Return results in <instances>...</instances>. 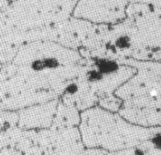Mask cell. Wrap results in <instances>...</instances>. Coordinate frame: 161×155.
Segmentation results:
<instances>
[{"label": "cell", "instance_id": "obj_1", "mask_svg": "<svg viewBox=\"0 0 161 155\" xmlns=\"http://www.w3.org/2000/svg\"><path fill=\"white\" fill-rule=\"evenodd\" d=\"M93 66L104 76V78L114 76L120 70L119 64L109 58H96L93 61Z\"/></svg>", "mask_w": 161, "mask_h": 155}, {"label": "cell", "instance_id": "obj_2", "mask_svg": "<svg viewBox=\"0 0 161 155\" xmlns=\"http://www.w3.org/2000/svg\"><path fill=\"white\" fill-rule=\"evenodd\" d=\"M132 38L128 34H121L114 40V47L120 50L128 49L132 47Z\"/></svg>", "mask_w": 161, "mask_h": 155}, {"label": "cell", "instance_id": "obj_3", "mask_svg": "<svg viewBox=\"0 0 161 155\" xmlns=\"http://www.w3.org/2000/svg\"><path fill=\"white\" fill-rule=\"evenodd\" d=\"M45 70H55L60 67V60L55 56H43L41 57Z\"/></svg>", "mask_w": 161, "mask_h": 155}, {"label": "cell", "instance_id": "obj_4", "mask_svg": "<svg viewBox=\"0 0 161 155\" xmlns=\"http://www.w3.org/2000/svg\"><path fill=\"white\" fill-rule=\"evenodd\" d=\"M104 79V76L95 68L91 69L85 73V80L89 84H99Z\"/></svg>", "mask_w": 161, "mask_h": 155}, {"label": "cell", "instance_id": "obj_5", "mask_svg": "<svg viewBox=\"0 0 161 155\" xmlns=\"http://www.w3.org/2000/svg\"><path fill=\"white\" fill-rule=\"evenodd\" d=\"M30 70H32L35 72H40V71H45V68L43 65V62L41 59V57L34 59L30 63Z\"/></svg>", "mask_w": 161, "mask_h": 155}, {"label": "cell", "instance_id": "obj_6", "mask_svg": "<svg viewBox=\"0 0 161 155\" xmlns=\"http://www.w3.org/2000/svg\"><path fill=\"white\" fill-rule=\"evenodd\" d=\"M150 143L154 149L161 151V132H158L150 138Z\"/></svg>", "mask_w": 161, "mask_h": 155}, {"label": "cell", "instance_id": "obj_7", "mask_svg": "<svg viewBox=\"0 0 161 155\" xmlns=\"http://www.w3.org/2000/svg\"><path fill=\"white\" fill-rule=\"evenodd\" d=\"M78 90H79V88H78V86H77V84H70V85H68L67 87H66V89H65V93L66 94H69V95H73V94H75V93L78 91Z\"/></svg>", "mask_w": 161, "mask_h": 155}]
</instances>
